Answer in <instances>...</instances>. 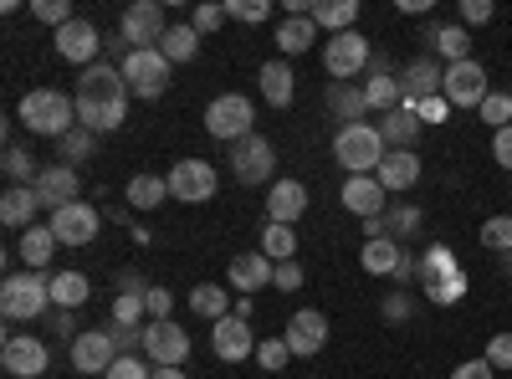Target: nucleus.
Returning a JSON list of instances; mask_svg holds the SVG:
<instances>
[{
    "instance_id": "bf43d9fd",
    "label": "nucleus",
    "mask_w": 512,
    "mask_h": 379,
    "mask_svg": "<svg viewBox=\"0 0 512 379\" xmlns=\"http://www.w3.org/2000/svg\"><path fill=\"white\" fill-rule=\"evenodd\" d=\"M492 159H497L502 170L512 175V123H507V129H497V134H492Z\"/></svg>"
},
{
    "instance_id": "412c9836",
    "label": "nucleus",
    "mask_w": 512,
    "mask_h": 379,
    "mask_svg": "<svg viewBox=\"0 0 512 379\" xmlns=\"http://www.w3.org/2000/svg\"><path fill=\"white\" fill-rule=\"evenodd\" d=\"M441 82H446V67H441L436 57H415V62H405V72H400V93H405L410 108H420L425 98H441Z\"/></svg>"
},
{
    "instance_id": "423d86ee",
    "label": "nucleus",
    "mask_w": 512,
    "mask_h": 379,
    "mask_svg": "<svg viewBox=\"0 0 512 379\" xmlns=\"http://www.w3.org/2000/svg\"><path fill=\"white\" fill-rule=\"evenodd\" d=\"M118 72H123V82H128V93L144 98V103L164 98V93H169V77H175V67H169V57H164L159 47H149V52H128V57L118 62Z\"/></svg>"
},
{
    "instance_id": "a19ab883",
    "label": "nucleus",
    "mask_w": 512,
    "mask_h": 379,
    "mask_svg": "<svg viewBox=\"0 0 512 379\" xmlns=\"http://www.w3.org/2000/svg\"><path fill=\"white\" fill-rule=\"evenodd\" d=\"M262 257H267V262H297V231L267 221V231H262Z\"/></svg>"
},
{
    "instance_id": "39448f33",
    "label": "nucleus",
    "mask_w": 512,
    "mask_h": 379,
    "mask_svg": "<svg viewBox=\"0 0 512 379\" xmlns=\"http://www.w3.org/2000/svg\"><path fill=\"white\" fill-rule=\"evenodd\" d=\"M384 139H379V123H349V129L333 134V159L344 164L349 175H379L384 164Z\"/></svg>"
},
{
    "instance_id": "0e129e2a",
    "label": "nucleus",
    "mask_w": 512,
    "mask_h": 379,
    "mask_svg": "<svg viewBox=\"0 0 512 379\" xmlns=\"http://www.w3.org/2000/svg\"><path fill=\"white\" fill-rule=\"evenodd\" d=\"M400 11L405 16H425V11H431V0H400Z\"/></svg>"
},
{
    "instance_id": "5701e85b",
    "label": "nucleus",
    "mask_w": 512,
    "mask_h": 379,
    "mask_svg": "<svg viewBox=\"0 0 512 379\" xmlns=\"http://www.w3.org/2000/svg\"><path fill=\"white\" fill-rule=\"evenodd\" d=\"M308 210V185L303 180H272L267 190V221L272 226H297Z\"/></svg>"
},
{
    "instance_id": "1a4fd4ad",
    "label": "nucleus",
    "mask_w": 512,
    "mask_h": 379,
    "mask_svg": "<svg viewBox=\"0 0 512 379\" xmlns=\"http://www.w3.org/2000/svg\"><path fill=\"white\" fill-rule=\"evenodd\" d=\"M226 164H231L236 185H272V175H277V144L262 139V134H246L241 144H231Z\"/></svg>"
},
{
    "instance_id": "6e6552de",
    "label": "nucleus",
    "mask_w": 512,
    "mask_h": 379,
    "mask_svg": "<svg viewBox=\"0 0 512 379\" xmlns=\"http://www.w3.org/2000/svg\"><path fill=\"white\" fill-rule=\"evenodd\" d=\"M251 123H256V108H251V98H241V93H221L216 103L205 108V134L221 139V144H241L246 134H256Z\"/></svg>"
},
{
    "instance_id": "72a5a7b5",
    "label": "nucleus",
    "mask_w": 512,
    "mask_h": 379,
    "mask_svg": "<svg viewBox=\"0 0 512 379\" xmlns=\"http://www.w3.org/2000/svg\"><path fill=\"white\" fill-rule=\"evenodd\" d=\"M313 41H318V21L313 16H282V26H277V52L282 57H303Z\"/></svg>"
},
{
    "instance_id": "473e14b6",
    "label": "nucleus",
    "mask_w": 512,
    "mask_h": 379,
    "mask_svg": "<svg viewBox=\"0 0 512 379\" xmlns=\"http://www.w3.org/2000/svg\"><path fill=\"white\" fill-rule=\"evenodd\" d=\"M190 313H195V318H205V323H221V318H231V287L195 282V287H190Z\"/></svg>"
},
{
    "instance_id": "680f3d73",
    "label": "nucleus",
    "mask_w": 512,
    "mask_h": 379,
    "mask_svg": "<svg viewBox=\"0 0 512 379\" xmlns=\"http://www.w3.org/2000/svg\"><path fill=\"white\" fill-rule=\"evenodd\" d=\"M451 379H497V369H492L487 359H466V364L451 369Z\"/></svg>"
},
{
    "instance_id": "e433bc0d",
    "label": "nucleus",
    "mask_w": 512,
    "mask_h": 379,
    "mask_svg": "<svg viewBox=\"0 0 512 379\" xmlns=\"http://www.w3.org/2000/svg\"><path fill=\"white\" fill-rule=\"evenodd\" d=\"M420 231H425V210H420V205H395V210H384V236H390V241L410 246Z\"/></svg>"
},
{
    "instance_id": "2f4dec72",
    "label": "nucleus",
    "mask_w": 512,
    "mask_h": 379,
    "mask_svg": "<svg viewBox=\"0 0 512 379\" xmlns=\"http://www.w3.org/2000/svg\"><path fill=\"white\" fill-rule=\"evenodd\" d=\"M36 210H41L36 190H21V185H11L6 195H0V221H6L11 231H31V226H36Z\"/></svg>"
},
{
    "instance_id": "a18cd8bd",
    "label": "nucleus",
    "mask_w": 512,
    "mask_h": 379,
    "mask_svg": "<svg viewBox=\"0 0 512 379\" xmlns=\"http://www.w3.org/2000/svg\"><path fill=\"white\" fill-rule=\"evenodd\" d=\"M272 16V0H226V21H246V26H262Z\"/></svg>"
},
{
    "instance_id": "79ce46f5",
    "label": "nucleus",
    "mask_w": 512,
    "mask_h": 379,
    "mask_svg": "<svg viewBox=\"0 0 512 379\" xmlns=\"http://www.w3.org/2000/svg\"><path fill=\"white\" fill-rule=\"evenodd\" d=\"M31 164H36V159H31L21 144H6V164H0V170H6V180H11V185H21V190H31V185H36V175H41V170H31Z\"/></svg>"
},
{
    "instance_id": "aec40b11",
    "label": "nucleus",
    "mask_w": 512,
    "mask_h": 379,
    "mask_svg": "<svg viewBox=\"0 0 512 379\" xmlns=\"http://www.w3.org/2000/svg\"><path fill=\"white\" fill-rule=\"evenodd\" d=\"M36 200H41V210H52V216H57V210L62 205H72V200H82L77 190H82V180H77V170H72V164H41V175H36Z\"/></svg>"
},
{
    "instance_id": "4468645a",
    "label": "nucleus",
    "mask_w": 512,
    "mask_h": 379,
    "mask_svg": "<svg viewBox=\"0 0 512 379\" xmlns=\"http://www.w3.org/2000/svg\"><path fill=\"white\" fill-rule=\"evenodd\" d=\"M492 88H487V67L472 57V62H456V67H446V82H441V98L451 103V108H482V98H487Z\"/></svg>"
},
{
    "instance_id": "37998d69",
    "label": "nucleus",
    "mask_w": 512,
    "mask_h": 379,
    "mask_svg": "<svg viewBox=\"0 0 512 379\" xmlns=\"http://www.w3.org/2000/svg\"><path fill=\"white\" fill-rule=\"evenodd\" d=\"M57 149H62V164H72V170H77L82 159H93V134L77 123L72 134H62V139H57Z\"/></svg>"
},
{
    "instance_id": "4c0bfd02",
    "label": "nucleus",
    "mask_w": 512,
    "mask_h": 379,
    "mask_svg": "<svg viewBox=\"0 0 512 379\" xmlns=\"http://www.w3.org/2000/svg\"><path fill=\"white\" fill-rule=\"evenodd\" d=\"M313 21H318V31H328V36L354 31V21H359V0H323V6H313Z\"/></svg>"
},
{
    "instance_id": "09e8293b",
    "label": "nucleus",
    "mask_w": 512,
    "mask_h": 379,
    "mask_svg": "<svg viewBox=\"0 0 512 379\" xmlns=\"http://www.w3.org/2000/svg\"><path fill=\"white\" fill-rule=\"evenodd\" d=\"M31 16H36V21H47V26H57V31H62L67 21H77L67 0H31Z\"/></svg>"
},
{
    "instance_id": "864d4df0",
    "label": "nucleus",
    "mask_w": 512,
    "mask_h": 379,
    "mask_svg": "<svg viewBox=\"0 0 512 379\" xmlns=\"http://www.w3.org/2000/svg\"><path fill=\"white\" fill-rule=\"evenodd\" d=\"M497 16L492 0H461V26H487Z\"/></svg>"
},
{
    "instance_id": "de8ad7c7",
    "label": "nucleus",
    "mask_w": 512,
    "mask_h": 379,
    "mask_svg": "<svg viewBox=\"0 0 512 379\" xmlns=\"http://www.w3.org/2000/svg\"><path fill=\"white\" fill-rule=\"evenodd\" d=\"M287 359H292L287 339H262V344H256V364L272 369V374H282V369H287Z\"/></svg>"
},
{
    "instance_id": "dca6fc26",
    "label": "nucleus",
    "mask_w": 512,
    "mask_h": 379,
    "mask_svg": "<svg viewBox=\"0 0 512 379\" xmlns=\"http://www.w3.org/2000/svg\"><path fill=\"white\" fill-rule=\"evenodd\" d=\"M52 41H57V57H62V62H77L82 72H88V67L98 62V52H103V36H98V26H93L88 16L67 21Z\"/></svg>"
},
{
    "instance_id": "c85d7f7f",
    "label": "nucleus",
    "mask_w": 512,
    "mask_h": 379,
    "mask_svg": "<svg viewBox=\"0 0 512 379\" xmlns=\"http://www.w3.org/2000/svg\"><path fill=\"white\" fill-rule=\"evenodd\" d=\"M420 134H425V123H420V113H415L410 103L379 118V139H384V149H415Z\"/></svg>"
},
{
    "instance_id": "f257e3e1",
    "label": "nucleus",
    "mask_w": 512,
    "mask_h": 379,
    "mask_svg": "<svg viewBox=\"0 0 512 379\" xmlns=\"http://www.w3.org/2000/svg\"><path fill=\"white\" fill-rule=\"evenodd\" d=\"M128 82H123V72L113 67V62H93L88 72L77 77V93H72V103H77V123L88 134H113L118 123L128 118Z\"/></svg>"
},
{
    "instance_id": "5fc2aeb1",
    "label": "nucleus",
    "mask_w": 512,
    "mask_h": 379,
    "mask_svg": "<svg viewBox=\"0 0 512 379\" xmlns=\"http://www.w3.org/2000/svg\"><path fill=\"white\" fill-rule=\"evenodd\" d=\"M108 333H113V349H118V354H134V349H144V328H123V323H108Z\"/></svg>"
},
{
    "instance_id": "7ed1b4c3",
    "label": "nucleus",
    "mask_w": 512,
    "mask_h": 379,
    "mask_svg": "<svg viewBox=\"0 0 512 379\" xmlns=\"http://www.w3.org/2000/svg\"><path fill=\"white\" fill-rule=\"evenodd\" d=\"M16 118H21V129H31L41 139H62V134L77 129V103L67 93H57V88H31L21 98Z\"/></svg>"
},
{
    "instance_id": "4be33fe9",
    "label": "nucleus",
    "mask_w": 512,
    "mask_h": 379,
    "mask_svg": "<svg viewBox=\"0 0 512 379\" xmlns=\"http://www.w3.org/2000/svg\"><path fill=\"white\" fill-rule=\"evenodd\" d=\"M272 272H277V262H267L262 251H241L226 267V287H236L241 298H256L262 287H272Z\"/></svg>"
},
{
    "instance_id": "6e6d98bb",
    "label": "nucleus",
    "mask_w": 512,
    "mask_h": 379,
    "mask_svg": "<svg viewBox=\"0 0 512 379\" xmlns=\"http://www.w3.org/2000/svg\"><path fill=\"white\" fill-rule=\"evenodd\" d=\"M487 364H492V369H512V333H492V344H487Z\"/></svg>"
},
{
    "instance_id": "f704fd0d",
    "label": "nucleus",
    "mask_w": 512,
    "mask_h": 379,
    "mask_svg": "<svg viewBox=\"0 0 512 379\" xmlns=\"http://www.w3.org/2000/svg\"><path fill=\"white\" fill-rule=\"evenodd\" d=\"M93 298V282L88 272H52V308L57 313H72Z\"/></svg>"
},
{
    "instance_id": "052dcab7",
    "label": "nucleus",
    "mask_w": 512,
    "mask_h": 379,
    "mask_svg": "<svg viewBox=\"0 0 512 379\" xmlns=\"http://www.w3.org/2000/svg\"><path fill=\"white\" fill-rule=\"evenodd\" d=\"M415 113H420V123H425V129H431V123H446V118H451V103H446V98H425Z\"/></svg>"
},
{
    "instance_id": "338daca9",
    "label": "nucleus",
    "mask_w": 512,
    "mask_h": 379,
    "mask_svg": "<svg viewBox=\"0 0 512 379\" xmlns=\"http://www.w3.org/2000/svg\"><path fill=\"white\" fill-rule=\"evenodd\" d=\"M154 379H185V369H154Z\"/></svg>"
},
{
    "instance_id": "3c124183",
    "label": "nucleus",
    "mask_w": 512,
    "mask_h": 379,
    "mask_svg": "<svg viewBox=\"0 0 512 379\" xmlns=\"http://www.w3.org/2000/svg\"><path fill=\"white\" fill-rule=\"evenodd\" d=\"M103 379H154V369H149V359H139V354H118Z\"/></svg>"
},
{
    "instance_id": "ddd939ff",
    "label": "nucleus",
    "mask_w": 512,
    "mask_h": 379,
    "mask_svg": "<svg viewBox=\"0 0 512 379\" xmlns=\"http://www.w3.org/2000/svg\"><path fill=\"white\" fill-rule=\"evenodd\" d=\"M144 359L154 369H180L190 359V333L169 318V323H144Z\"/></svg>"
},
{
    "instance_id": "603ef678",
    "label": "nucleus",
    "mask_w": 512,
    "mask_h": 379,
    "mask_svg": "<svg viewBox=\"0 0 512 379\" xmlns=\"http://www.w3.org/2000/svg\"><path fill=\"white\" fill-rule=\"evenodd\" d=\"M195 36H210V31H221L226 26V6H195Z\"/></svg>"
},
{
    "instance_id": "393cba45",
    "label": "nucleus",
    "mask_w": 512,
    "mask_h": 379,
    "mask_svg": "<svg viewBox=\"0 0 512 379\" xmlns=\"http://www.w3.org/2000/svg\"><path fill=\"white\" fill-rule=\"evenodd\" d=\"M390 195H405V190H415L420 185V154L415 149H390L384 154V164H379V175H374Z\"/></svg>"
},
{
    "instance_id": "774afa93",
    "label": "nucleus",
    "mask_w": 512,
    "mask_h": 379,
    "mask_svg": "<svg viewBox=\"0 0 512 379\" xmlns=\"http://www.w3.org/2000/svg\"><path fill=\"white\" fill-rule=\"evenodd\" d=\"M507 267H512V251H507Z\"/></svg>"
},
{
    "instance_id": "b1692460",
    "label": "nucleus",
    "mask_w": 512,
    "mask_h": 379,
    "mask_svg": "<svg viewBox=\"0 0 512 379\" xmlns=\"http://www.w3.org/2000/svg\"><path fill=\"white\" fill-rule=\"evenodd\" d=\"M344 210L349 216H359V221H374V216H384V200H390V190H384L374 175H349L344 180Z\"/></svg>"
},
{
    "instance_id": "cd10ccee",
    "label": "nucleus",
    "mask_w": 512,
    "mask_h": 379,
    "mask_svg": "<svg viewBox=\"0 0 512 379\" xmlns=\"http://www.w3.org/2000/svg\"><path fill=\"white\" fill-rule=\"evenodd\" d=\"M425 41H431V57L446 62V67L472 62V31H466V26H431Z\"/></svg>"
},
{
    "instance_id": "a211bd4d",
    "label": "nucleus",
    "mask_w": 512,
    "mask_h": 379,
    "mask_svg": "<svg viewBox=\"0 0 512 379\" xmlns=\"http://www.w3.org/2000/svg\"><path fill=\"white\" fill-rule=\"evenodd\" d=\"M287 349H292V359H318V349L328 344V313H318V308H297L292 318H287Z\"/></svg>"
},
{
    "instance_id": "2eb2a0df",
    "label": "nucleus",
    "mask_w": 512,
    "mask_h": 379,
    "mask_svg": "<svg viewBox=\"0 0 512 379\" xmlns=\"http://www.w3.org/2000/svg\"><path fill=\"white\" fill-rule=\"evenodd\" d=\"M52 231H57V241L62 246H93L98 241V231H103V216L88 205V200H72V205H62L57 216L47 221Z\"/></svg>"
},
{
    "instance_id": "4d7b16f0",
    "label": "nucleus",
    "mask_w": 512,
    "mask_h": 379,
    "mask_svg": "<svg viewBox=\"0 0 512 379\" xmlns=\"http://www.w3.org/2000/svg\"><path fill=\"white\" fill-rule=\"evenodd\" d=\"M272 287H277V292H297V287H303V267H297V262H277Z\"/></svg>"
},
{
    "instance_id": "13d9d810",
    "label": "nucleus",
    "mask_w": 512,
    "mask_h": 379,
    "mask_svg": "<svg viewBox=\"0 0 512 379\" xmlns=\"http://www.w3.org/2000/svg\"><path fill=\"white\" fill-rule=\"evenodd\" d=\"M379 308H384V318H390V323H405L415 303H410V292H390V298H384Z\"/></svg>"
},
{
    "instance_id": "58836bf2",
    "label": "nucleus",
    "mask_w": 512,
    "mask_h": 379,
    "mask_svg": "<svg viewBox=\"0 0 512 379\" xmlns=\"http://www.w3.org/2000/svg\"><path fill=\"white\" fill-rule=\"evenodd\" d=\"M364 98H369V113H395V108H405L400 77H390V72L369 77V82H364Z\"/></svg>"
},
{
    "instance_id": "49530a36",
    "label": "nucleus",
    "mask_w": 512,
    "mask_h": 379,
    "mask_svg": "<svg viewBox=\"0 0 512 379\" xmlns=\"http://www.w3.org/2000/svg\"><path fill=\"white\" fill-rule=\"evenodd\" d=\"M482 123H492V134L512 123V93H487L482 98Z\"/></svg>"
},
{
    "instance_id": "c03bdc74",
    "label": "nucleus",
    "mask_w": 512,
    "mask_h": 379,
    "mask_svg": "<svg viewBox=\"0 0 512 379\" xmlns=\"http://www.w3.org/2000/svg\"><path fill=\"white\" fill-rule=\"evenodd\" d=\"M482 246L497 251V257H507L512 251V216H487L482 221Z\"/></svg>"
},
{
    "instance_id": "bb28decb",
    "label": "nucleus",
    "mask_w": 512,
    "mask_h": 379,
    "mask_svg": "<svg viewBox=\"0 0 512 379\" xmlns=\"http://www.w3.org/2000/svg\"><path fill=\"white\" fill-rule=\"evenodd\" d=\"M256 82H262V98H267L272 108H292V98H297V72H292V62H287V57L262 62Z\"/></svg>"
},
{
    "instance_id": "c756f323",
    "label": "nucleus",
    "mask_w": 512,
    "mask_h": 379,
    "mask_svg": "<svg viewBox=\"0 0 512 379\" xmlns=\"http://www.w3.org/2000/svg\"><path fill=\"white\" fill-rule=\"evenodd\" d=\"M57 231L52 226H31V231H21V241H16V257L26 262V272H47V262L57 257Z\"/></svg>"
},
{
    "instance_id": "c9c22d12",
    "label": "nucleus",
    "mask_w": 512,
    "mask_h": 379,
    "mask_svg": "<svg viewBox=\"0 0 512 379\" xmlns=\"http://www.w3.org/2000/svg\"><path fill=\"white\" fill-rule=\"evenodd\" d=\"M123 200H128V210H159L164 200H175L169 195V175H134Z\"/></svg>"
},
{
    "instance_id": "f3484780",
    "label": "nucleus",
    "mask_w": 512,
    "mask_h": 379,
    "mask_svg": "<svg viewBox=\"0 0 512 379\" xmlns=\"http://www.w3.org/2000/svg\"><path fill=\"white\" fill-rule=\"evenodd\" d=\"M256 333H251V323L246 318H221V323H210V349H216V359L221 364H241V359H256Z\"/></svg>"
},
{
    "instance_id": "0eeeda50",
    "label": "nucleus",
    "mask_w": 512,
    "mask_h": 379,
    "mask_svg": "<svg viewBox=\"0 0 512 379\" xmlns=\"http://www.w3.org/2000/svg\"><path fill=\"white\" fill-rule=\"evenodd\" d=\"M164 31H169V16H164L159 0H134V6L118 16V41H123L128 52H149V47H159Z\"/></svg>"
},
{
    "instance_id": "9b49d317",
    "label": "nucleus",
    "mask_w": 512,
    "mask_h": 379,
    "mask_svg": "<svg viewBox=\"0 0 512 379\" xmlns=\"http://www.w3.org/2000/svg\"><path fill=\"white\" fill-rule=\"evenodd\" d=\"M216 190H221V170L210 159H180L169 170V195L180 205H205V200H216Z\"/></svg>"
},
{
    "instance_id": "8fccbe9b",
    "label": "nucleus",
    "mask_w": 512,
    "mask_h": 379,
    "mask_svg": "<svg viewBox=\"0 0 512 379\" xmlns=\"http://www.w3.org/2000/svg\"><path fill=\"white\" fill-rule=\"evenodd\" d=\"M144 303H149V323H169V313H175V292L159 287V282H149Z\"/></svg>"
},
{
    "instance_id": "ea45409f",
    "label": "nucleus",
    "mask_w": 512,
    "mask_h": 379,
    "mask_svg": "<svg viewBox=\"0 0 512 379\" xmlns=\"http://www.w3.org/2000/svg\"><path fill=\"white\" fill-rule=\"evenodd\" d=\"M159 52L169 57V67L195 62V52H200V36H195V26H169V31H164V41H159Z\"/></svg>"
},
{
    "instance_id": "20e7f679",
    "label": "nucleus",
    "mask_w": 512,
    "mask_h": 379,
    "mask_svg": "<svg viewBox=\"0 0 512 379\" xmlns=\"http://www.w3.org/2000/svg\"><path fill=\"white\" fill-rule=\"evenodd\" d=\"M0 313L16 323H36L41 313H52V277L47 272H11L0 282Z\"/></svg>"
},
{
    "instance_id": "7c9ffc66",
    "label": "nucleus",
    "mask_w": 512,
    "mask_h": 379,
    "mask_svg": "<svg viewBox=\"0 0 512 379\" xmlns=\"http://www.w3.org/2000/svg\"><path fill=\"white\" fill-rule=\"evenodd\" d=\"M328 113L338 118V129H349V123H364L369 98H364L359 82H333V88H328Z\"/></svg>"
},
{
    "instance_id": "a878e982",
    "label": "nucleus",
    "mask_w": 512,
    "mask_h": 379,
    "mask_svg": "<svg viewBox=\"0 0 512 379\" xmlns=\"http://www.w3.org/2000/svg\"><path fill=\"white\" fill-rule=\"evenodd\" d=\"M405 257H410V246H400V241H390V236L359 246V267H364L369 277H400Z\"/></svg>"
},
{
    "instance_id": "f8f14e48",
    "label": "nucleus",
    "mask_w": 512,
    "mask_h": 379,
    "mask_svg": "<svg viewBox=\"0 0 512 379\" xmlns=\"http://www.w3.org/2000/svg\"><path fill=\"white\" fill-rule=\"evenodd\" d=\"M0 364L16 379H41L52 369V349H47V339H36V333H11V339L0 344Z\"/></svg>"
},
{
    "instance_id": "f03ea898",
    "label": "nucleus",
    "mask_w": 512,
    "mask_h": 379,
    "mask_svg": "<svg viewBox=\"0 0 512 379\" xmlns=\"http://www.w3.org/2000/svg\"><path fill=\"white\" fill-rule=\"evenodd\" d=\"M415 287L425 292V303L456 308V303L466 298V287H472V277H466V267L456 262L451 246H425V251H420V277H415Z\"/></svg>"
},
{
    "instance_id": "69168bd1",
    "label": "nucleus",
    "mask_w": 512,
    "mask_h": 379,
    "mask_svg": "<svg viewBox=\"0 0 512 379\" xmlns=\"http://www.w3.org/2000/svg\"><path fill=\"white\" fill-rule=\"evenodd\" d=\"M251 313H256V303H251V298H236V318H246V323H251Z\"/></svg>"
},
{
    "instance_id": "e2e57ef3",
    "label": "nucleus",
    "mask_w": 512,
    "mask_h": 379,
    "mask_svg": "<svg viewBox=\"0 0 512 379\" xmlns=\"http://www.w3.org/2000/svg\"><path fill=\"white\" fill-rule=\"evenodd\" d=\"M144 287H149V282H144L139 272H123V277H118V292H144Z\"/></svg>"
},
{
    "instance_id": "9d476101",
    "label": "nucleus",
    "mask_w": 512,
    "mask_h": 379,
    "mask_svg": "<svg viewBox=\"0 0 512 379\" xmlns=\"http://www.w3.org/2000/svg\"><path fill=\"white\" fill-rule=\"evenodd\" d=\"M369 62H374V52L359 31H338V36L323 41V72L333 82H354L359 72H369Z\"/></svg>"
},
{
    "instance_id": "6ab92c4d",
    "label": "nucleus",
    "mask_w": 512,
    "mask_h": 379,
    "mask_svg": "<svg viewBox=\"0 0 512 379\" xmlns=\"http://www.w3.org/2000/svg\"><path fill=\"white\" fill-rule=\"evenodd\" d=\"M72 369L77 374H108L113 369V359H118V349H113V333L108 328H82L77 339H72Z\"/></svg>"
}]
</instances>
